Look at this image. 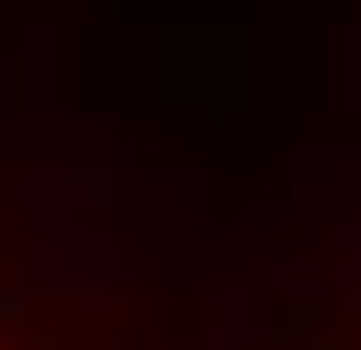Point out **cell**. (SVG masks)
<instances>
[{
    "instance_id": "obj_1",
    "label": "cell",
    "mask_w": 361,
    "mask_h": 350,
    "mask_svg": "<svg viewBox=\"0 0 361 350\" xmlns=\"http://www.w3.org/2000/svg\"><path fill=\"white\" fill-rule=\"evenodd\" d=\"M0 350H113V339H90L45 282H23V271H0Z\"/></svg>"
},
{
    "instance_id": "obj_2",
    "label": "cell",
    "mask_w": 361,
    "mask_h": 350,
    "mask_svg": "<svg viewBox=\"0 0 361 350\" xmlns=\"http://www.w3.org/2000/svg\"><path fill=\"white\" fill-rule=\"evenodd\" d=\"M282 350H361V282H350L338 305H316V316H305V327H293Z\"/></svg>"
}]
</instances>
